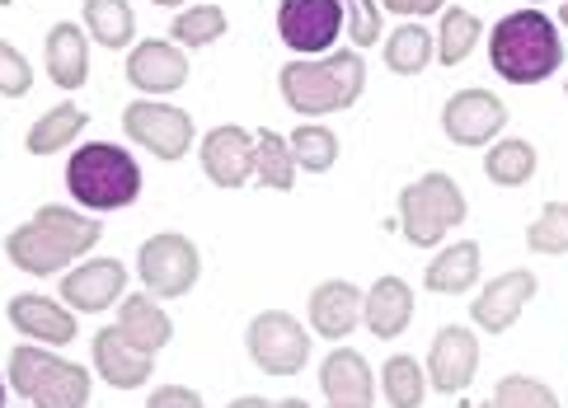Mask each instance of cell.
Segmentation results:
<instances>
[{
	"label": "cell",
	"instance_id": "cell-1",
	"mask_svg": "<svg viewBox=\"0 0 568 408\" xmlns=\"http://www.w3.org/2000/svg\"><path fill=\"white\" fill-rule=\"evenodd\" d=\"M99 235H104L99 216L71 207H38L24 226L6 235V258L29 277H57L75 258H85L99 244Z\"/></svg>",
	"mask_w": 568,
	"mask_h": 408
},
{
	"label": "cell",
	"instance_id": "cell-2",
	"mask_svg": "<svg viewBox=\"0 0 568 408\" xmlns=\"http://www.w3.org/2000/svg\"><path fill=\"white\" fill-rule=\"evenodd\" d=\"M489 61L513 85H540V80H550L564 67V38L550 14L513 10L489 33Z\"/></svg>",
	"mask_w": 568,
	"mask_h": 408
},
{
	"label": "cell",
	"instance_id": "cell-3",
	"mask_svg": "<svg viewBox=\"0 0 568 408\" xmlns=\"http://www.w3.org/2000/svg\"><path fill=\"white\" fill-rule=\"evenodd\" d=\"M362 85H367V61H362V52H329L324 61H287V67L277 71L282 99L306 118L353 109Z\"/></svg>",
	"mask_w": 568,
	"mask_h": 408
},
{
	"label": "cell",
	"instance_id": "cell-4",
	"mask_svg": "<svg viewBox=\"0 0 568 408\" xmlns=\"http://www.w3.org/2000/svg\"><path fill=\"white\" fill-rule=\"evenodd\" d=\"M67 188L80 207L104 216V212L132 207L136 202L141 170L123 146H113V141H85V146L67 160Z\"/></svg>",
	"mask_w": 568,
	"mask_h": 408
},
{
	"label": "cell",
	"instance_id": "cell-5",
	"mask_svg": "<svg viewBox=\"0 0 568 408\" xmlns=\"http://www.w3.org/2000/svg\"><path fill=\"white\" fill-rule=\"evenodd\" d=\"M6 385L24 395L33 408H85L90 404V371L75 361H62L38 343H19L6 366Z\"/></svg>",
	"mask_w": 568,
	"mask_h": 408
},
{
	"label": "cell",
	"instance_id": "cell-6",
	"mask_svg": "<svg viewBox=\"0 0 568 408\" xmlns=\"http://www.w3.org/2000/svg\"><path fill=\"white\" fill-rule=\"evenodd\" d=\"M460 221H465V193L452 174H442V170L423 174L399 193V226H404V239L418 244V249L437 244Z\"/></svg>",
	"mask_w": 568,
	"mask_h": 408
},
{
	"label": "cell",
	"instance_id": "cell-7",
	"mask_svg": "<svg viewBox=\"0 0 568 408\" xmlns=\"http://www.w3.org/2000/svg\"><path fill=\"white\" fill-rule=\"evenodd\" d=\"M202 273V258H197V244L179 231H160L141 244L136 254V277L155 300H174V296H189L193 282Z\"/></svg>",
	"mask_w": 568,
	"mask_h": 408
},
{
	"label": "cell",
	"instance_id": "cell-8",
	"mask_svg": "<svg viewBox=\"0 0 568 408\" xmlns=\"http://www.w3.org/2000/svg\"><path fill=\"white\" fill-rule=\"evenodd\" d=\"M245 348L254 357L258 371L268 376H296L311 357V334L301 329V319H292L287 310H263L250 319Z\"/></svg>",
	"mask_w": 568,
	"mask_h": 408
},
{
	"label": "cell",
	"instance_id": "cell-9",
	"mask_svg": "<svg viewBox=\"0 0 568 408\" xmlns=\"http://www.w3.org/2000/svg\"><path fill=\"white\" fill-rule=\"evenodd\" d=\"M123 132L146 146L155 160H184L193 151V118L174 104H160V99H136L123 109Z\"/></svg>",
	"mask_w": 568,
	"mask_h": 408
},
{
	"label": "cell",
	"instance_id": "cell-10",
	"mask_svg": "<svg viewBox=\"0 0 568 408\" xmlns=\"http://www.w3.org/2000/svg\"><path fill=\"white\" fill-rule=\"evenodd\" d=\"M348 6L343 0H282L277 6V33L292 52H324L338 43Z\"/></svg>",
	"mask_w": 568,
	"mask_h": 408
},
{
	"label": "cell",
	"instance_id": "cell-11",
	"mask_svg": "<svg viewBox=\"0 0 568 408\" xmlns=\"http://www.w3.org/2000/svg\"><path fill=\"white\" fill-rule=\"evenodd\" d=\"M507 128V109L503 99L489 90H456L442 109V132L456 141V146H494L498 132Z\"/></svg>",
	"mask_w": 568,
	"mask_h": 408
},
{
	"label": "cell",
	"instance_id": "cell-12",
	"mask_svg": "<svg viewBox=\"0 0 568 408\" xmlns=\"http://www.w3.org/2000/svg\"><path fill=\"white\" fill-rule=\"evenodd\" d=\"M128 292V268L118 258H85L62 277V300L75 315H99Z\"/></svg>",
	"mask_w": 568,
	"mask_h": 408
},
{
	"label": "cell",
	"instance_id": "cell-13",
	"mask_svg": "<svg viewBox=\"0 0 568 408\" xmlns=\"http://www.w3.org/2000/svg\"><path fill=\"white\" fill-rule=\"evenodd\" d=\"M475 371H479L475 329H465V324H446V329H437L433 348H428V380L437 385V395H460L465 385L475 380Z\"/></svg>",
	"mask_w": 568,
	"mask_h": 408
},
{
	"label": "cell",
	"instance_id": "cell-14",
	"mask_svg": "<svg viewBox=\"0 0 568 408\" xmlns=\"http://www.w3.org/2000/svg\"><path fill=\"white\" fill-rule=\"evenodd\" d=\"M202 174H207L216 188H240V183L254 178V136L235 122H221L202 136Z\"/></svg>",
	"mask_w": 568,
	"mask_h": 408
},
{
	"label": "cell",
	"instance_id": "cell-15",
	"mask_svg": "<svg viewBox=\"0 0 568 408\" xmlns=\"http://www.w3.org/2000/svg\"><path fill=\"white\" fill-rule=\"evenodd\" d=\"M123 71L141 94H174L189 80V57H184V48H174L170 38H146V43H136L128 52Z\"/></svg>",
	"mask_w": 568,
	"mask_h": 408
},
{
	"label": "cell",
	"instance_id": "cell-16",
	"mask_svg": "<svg viewBox=\"0 0 568 408\" xmlns=\"http://www.w3.org/2000/svg\"><path fill=\"white\" fill-rule=\"evenodd\" d=\"M531 296H536V273L513 268V273L494 277L489 287L475 296V315H470L475 329H484V334H507V329H513V324L521 319L526 305H531Z\"/></svg>",
	"mask_w": 568,
	"mask_h": 408
},
{
	"label": "cell",
	"instance_id": "cell-17",
	"mask_svg": "<svg viewBox=\"0 0 568 408\" xmlns=\"http://www.w3.org/2000/svg\"><path fill=\"white\" fill-rule=\"evenodd\" d=\"M6 319L24 338L52 343V348H67V343L75 338V310L67 300H52V296H14L6 305Z\"/></svg>",
	"mask_w": 568,
	"mask_h": 408
},
{
	"label": "cell",
	"instance_id": "cell-18",
	"mask_svg": "<svg viewBox=\"0 0 568 408\" xmlns=\"http://www.w3.org/2000/svg\"><path fill=\"white\" fill-rule=\"evenodd\" d=\"M94 371L104 376L113 390H136V385H146L151 371H155V357L141 353L136 343H128L118 334V324L94 334Z\"/></svg>",
	"mask_w": 568,
	"mask_h": 408
},
{
	"label": "cell",
	"instance_id": "cell-19",
	"mask_svg": "<svg viewBox=\"0 0 568 408\" xmlns=\"http://www.w3.org/2000/svg\"><path fill=\"white\" fill-rule=\"evenodd\" d=\"M362 324V292L357 282L329 277L311 292V329L320 338H348Z\"/></svg>",
	"mask_w": 568,
	"mask_h": 408
},
{
	"label": "cell",
	"instance_id": "cell-20",
	"mask_svg": "<svg viewBox=\"0 0 568 408\" xmlns=\"http://www.w3.org/2000/svg\"><path fill=\"white\" fill-rule=\"evenodd\" d=\"M43 61L57 90H80L90 80V43L80 24H52L43 38Z\"/></svg>",
	"mask_w": 568,
	"mask_h": 408
},
{
	"label": "cell",
	"instance_id": "cell-21",
	"mask_svg": "<svg viewBox=\"0 0 568 408\" xmlns=\"http://www.w3.org/2000/svg\"><path fill=\"white\" fill-rule=\"evenodd\" d=\"M362 319L376 338H399L414 319V292L399 277H376L372 292L362 296Z\"/></svg>",
	"mask_w": 568,
	"mask_h": 408
},
{
	"label": "cell",
	"instance_id": "cell-22",
	"mask_svg": "<svg viewBox=\"0 0 568 408\" xmlns=\"http://www.w3.org/2000/svg\"><path fill=\"white\" fill-rule=\"evenodd\" d=\"M118 334H123L128 343H136L141 353L155 357L174 338V324H170L165 310H160V300L151 292H141V296H123V300H118Z\"/></svg>",
	"mask_w": 568,
	"mask_h": 408
},
{
	"label": "cell",
	"instance_id": "cell-23",
	"mask_svg": "<svg viewBox=\"0 0 568 408\" xmlns=\"http://www.w3.org/2000/svg\"><path fill=\"white\" fill-rule=\"evenodd\" d=\"M320 390L329 395V404H372V366L362 353L338 348L324 357L320 371Z\"/></svg>",
	"mask_w": 568,
	"mask_h": 408
},
{
	"label": "cell",
	"instance_id": "cell-24",
	"mask_svg": "<svg viewBox=\"0 0 568 408\" xmlns=\"http://www.w3.org/2000/svg\"><path fill=\"white\" fill-rule=\"evenodd\" d=\"M423 282H428V292H442V296L470 292L479 282V244L460 239V244H446V249H437V258L428 263Z\"/></svg>",
	"mask_w": 568,
	"mask_h": 408
},
{
	"label": "cell",
	"instance_id": "cell-25",
	"mask_svg": "<svg viewBox=\"0 0 568 408\" xmlns=\"http://www.w3.org/2000/svg\"><path fill=\"white\" fill-rule=\"evenodd\" d=\"M296 174H301V170H296L292 141L282 136V132L258 128V132H254V178L263 183V188H273V193H292Z\"/></svg>",
	"mask_w": 568,
	"mask_h": 408
},
{
	"label": "cell",
	"instance_id": "cell-26",
	"mask_svg": "<svg viewBox=\"0 0 568 408\" xmlns=\"http://www.w3.org/2000/svg\"><path fill=\"white\" fill-rule=\"evenodd\" d=\"M90 128V113L80 109V104H57V109H48L43 118L29 128V136H24V146H29V155H57L62 146H71V141Z\"/></svg>",
	"mask_w": 568,
	"mask_h": 408
},
{
	"label": "cell",
	"instance_id": "cell-27",
	"mask_svg": "<svg viewBox=\"0 0 568 408\" xmlns=\"http://www.w3.org/2000/svg\"><path fill=\"white\" fill-rule=\"evenodd\" d=\"M80 19H85V33L94 38L99 48H128L132 33H136V19L128 0H85L80 6Z\"/></svg>",
	"mask_w": 568,
	"mask_h": 408
},
{
	"label": "cell",
	"instance_id": "cell-28",
	"mask_svg": "<svg viewBox=\"0 0 568 408\" xmlns=\"http://www.w3.org/2000/svg\"><path fill=\"white\" fill-rule=\"evenodd\" d=\"M484 174H489L498 188H521V183H531V174H536V146L521 136L494 141L489 155H484Z\"/></svg>",
	"mask_w": 568,
	"mask_h": 408
},
{
	"label": "cell",
	"instance_id": "cell-29",
	"mask_svg": "<svg viewBox=\"0 0 568 408\" xmlns=\"http://www.w3.org/2000/svg\"><path fill=\"white\" fill-rule=\"evenodd\" d=\"M479 33H484V24H479L470 10L446 6L442 10V24H437V61H442V67H460V61L475 52Z\"/></svg>",
	"mask_w": 568,
	"mask_h": 408
},
{
	"label": "cell",
	"instance_id": "cell-30",
	"mask_svg": "<svg viewBox=\"0 0 568 408\" xmlns=\"http://www.w3.org/2000/svg\"><path fill=\"white\" fill-rule=\"evenodd\" d=\"M428 61H433V33L423 24H404L385 38V67L395 75H418L428 71Z\"/></svg>",
	"mask_w": 568,
	"mask_h": 408
},
{
	"label": "cell",
	"instance_id": "cell-31",
	"mask_svg": "<svg viewBox=\"0 0 568 408\" xmlns=\"http://www.w3.org/2000/svg\"><path fill=\"white\" fill-rule=\"evenodd\" d=\"M292 155H296V170L306 174H329L338 165V136L329 128H320V122H306V128H296L292 136Z\"/></svg>",
	"mask_w": 568,
	"mask_h": 408
},
{
	"label": "cell",
	"instance_id": "cell-32",
	"mask_svg": "<svg viewBox=\"0 0 568 408\" xmlns=\"http://www.w3.org/2000/svg\"><path fill=\"white\" fill-rule=\"evenodd\" d=\"M226 10L221 6H189L184 14L174 19V38L170 43L174 48H207V43H216L221 33H226Z\"/></svg>",
	"mask_w": 568,
	"mask_h": 408
},
{
	"label": "cell",
	"instance_id": "cell-33",
	"mask_svg": "<svg viewBox=\"0 0 568 408\" xmlns=\"http://www.w3.org/2000/svg\"><path fill=\"white\" fill-rule=\"evenodd\" d=\"M381 395L390 408H418L423 404V366L414 357H390L381 371Z\"/></svg>",
	"mask_w": 568,
	"mask_h": 408
},
{
	"label": "cell",
	"instance_id": "cell-34",
	"mask_svg": "<svg viewBox=\"0 0 568 408\" xmlns=\"http://www.w3.org/2000/svg\"><path fill=\"white\" fill-rule=\"evenodd\" d=\"M526 249L536 254H568V202H550L531 226H526Z\"/></svg>",
	"mask_w": 568,
	"mask_h": 408
},
{
	"label": "cell",
	"instance_id": "cell-35",
	"mask_svg": "<svg viewBox=\"0 0 568 408\" xmlns=\"http://www.w3.org/2000/svg\"><path fill=\"white\" fill-rule=\"evenodd\" d=\"M494 408H559V399L536 376H503L494 390Z\"/></svg>",
	"mask_w": 568,
	"mask_h": 408
},
{
	"label": "cell",
	"instance_id": "cell-36",
	"mask_svg": "<svg viewBox=\"0 0 568 408\" xmlns=\"http://www.w3.org/2000/svg\"><path fill=\"white\" fill-rule=\"evenodd\" d=\"M33 90V67H29V57L19 52L14 43H6L0 38V94L6 99H24Z\"/></svg>",
	"mask_w": 568,
	"mask_h": 408
},
{
	"label": "cell",
	"instance_id": "cell-37",
	"mask_svg": "<svg viewBox=\"0 0 568 408\" xmlns=\"http://www.w3.org/2000/svg\"><path fill=\"white\" fill-rule=\"evenodd\" d=\"M348 6V33H353V43L367 52L381 43V6L376 0H343Z\"/></svg>",
	"mask_w": 568,
	"mask_h": 408
},
{
	"label": "cell",
	"instance_id": "cell-38",
	"mask_svg": "<svg viewBox=\"0 0 568 408\" xmlns=\"http://www.w3.org/2000/svg\"><path fill=\"white\" fill-rule=\"evenodd\" d=\"M146 408H202V395L189 390V385H160L146 399Z\"/></svg>",
	"mask_w": 568,
	"mask_h": 408
},
{
	"label": "cell",
	"instance_id": "cell-39",
	"mask_svg": "<svg viewBox=\"0 0 568 408\" xmlns=\"http://www.w3.org/2000/svg\"><path fill=\"white\" fill-rule=\"evenodd\" d=\"M381 10H395V14H437L446 10V0H376Z\"/></svg>",
	"mask_w": 568,
	"mask_h": 408
},
{
	"label": "cell",
	"instance_id": "cell-40",
	"mask_svg": "<svg viewBox=\"0 0 568 408\" xmlns=\"http://www.w3.org/2000/svg\"><path fill=\"white\" fill-rule=\"evenodd\" d=\"M226 408H273V404L258 399V395H245V399H235V404H226Z\"/></svg>",
	"mask_w": 568,
	"mask_h": 408
},
{
	"label": "cell",
	"instance_id": "cell-41",
	"mask_svg": "<svg viewBox=\"0 0 568 408\" xmlns=\"http://www.w3.org/2000/svg\"><path fill=\"white\" fill-rule=\"evenodd\" d=\"M273 408H306V404H301V399H282V404H273Z\"/></svg>",
	"mask_w": 568,
	"mask_h": 408
},
{
	"label": "cell",
	"instance_id": "cell-42",
	"mask_svg": "<svg viewBox=\"0 0 568 408\" xmlns=\"http://www.w3.org/2000/svg\"><path fill=\"white\" fill-rule=\"evenodd\" d=\"M324 408H372V404H324Z\"/></svg>",
	"mask_w": 568,
	"mask_h": 408
},
{
	"label": "cell",
	"instance_id": "cell-43",
	"mask_svg": "<svg viewBox=\"0 0 568 408\" xmlns=\"http://www.w3.org/2000/svg\"><path fill=\"white\" fill-rule=\"evenodd\" d=\"M155 6H170L174 10V6H189V0H155Z\"/></svg>",
	"mask_w": 568,
	"mask_h": 408
},
{
	"label": "cell",
	"instance_id": "cell-44",
	"mask_svg": "<svg viewBox=\"0 0 568 408\" xmlns=\"http://www.w3.org/2000/svg\"><path fill=\"white\" fill-rule=\"evenodd\" d=\"M0 408H6V376H0Z\"/></svg>",
	"mask_w": 568,
	"mask_h": 408
},
{
	"label": "cell",
	"instance_id": "cell-45",
	"mask_svg": "<svg viewBox=\"0 0 568 408\" xmlns=\"http://www.w3.org/2000/svg\"><path fill=\"white\" fill-rule=\"evenodd\" d=\"M559 19H564V29H568V0H564V10H559Z\"/></svg>",
	"mask_w": 568,
	"mask_h": 408
},
{
	"label": "cell",
	"instance_id": "cell-46",
	"mask_svg": "<svg viewBox=\"0 0 568 408\" xmlns=\"http://www.w3.org/2000/svg\"><path fill=\"white\" fill-rule=\"evenodd\" d=\"M531 6H540V0H531Z\"/></svg>",
	"mask_w": 568,
	"mask_h": 408
},
{
	"label": "cell",
	"instance_id": "cell-47",
	"mask_svg": "<svg viewBox=\"0 0 568 408\" xmlns=\"http://www.w3.org/2000/svg\"><path fill=\"white\" fill-rule=\"evenodd\" d=\"M484 408H494V404H484Z\"/></svg>",
	"mask_w": 568,
	"mask_h": 408
},
{
	"label": "cell",
	"instance_id": "cell-48",
	"mask_svg": "<svg viewBox=\"0 0 568 408\" xmlns=\"http://www.w3.org/2000/svg\"><path fill=\"white\" fill-rule=\"evenodd\" d=\"M564 94H568V85H564Z\"/></svg>",
	"mask_w": 568,
	"mask_h": 408
}]
</instances>
